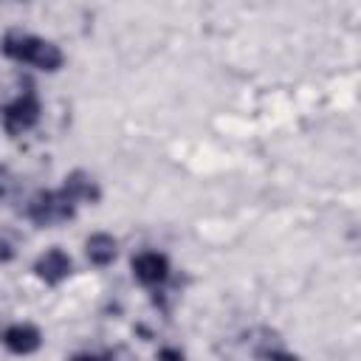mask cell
Segmentation results:
<instances>
[{
  "mask_svg": "<svg viewBox=\"0 0 361 361\" xmlns=\"http://www.w3.org/2000/svg\"><path fill=\"white\" fill-rule=\"evenodd\" d=\"M133 276L147 288H161L169 279V259L158 251H141L133 257Z\"/></svg>",
  "mask_w": 361,
  "mask_h": 361,
  "instance_id": "277c9868",
  "label": "cell"
},
{
  "mask_svg": "<svg viewBox=\"0 0 361 361\" xmlns=\"http://www.w3.org/2000/svg\"><path fill=\"white\" fill-rule=\"evenodd\" d=\"M76 212V203H71L62 192H51V189H39L31 200H28V220L39 228H51V226H59L65 220H71Z\"/></svg>",
  "mask_w": 361,
  "mask_h": 361,
  "instance_id": "7a4b0ae2",
  "label": "cell"
},
{
  "mask_svg": "<svg viewBox=\"0 0 361 361\" xmlns=\"http://www.w3.org/2000/svg\"><path fill=\"white\" fill-rule=\"evenodd\" d=\"M158 361H186V358H183L180 350H175V347H164V350L158 353Z\"/></svg>",
  "mask_w": 361,
  "mask_h": 361,
  "instance_id": "4fadbf2b",
  "label": "cell"
},
{
  "mask_svg": "<svg viewBox=\"0 0 361 361\" xmlns=\"http://www.w3.org/2000/svg\"><path fill=\"white\" fill-rule=\"evenodd\" d=\"M262 358H265V361H299L293 353H285V350H276V347H274V350H265Z\"/></svg>",
  "mask_w": 361,
  "mask_h": 361,
  "instance_id": "30bf717a",
  "label": "cell"
},
{
  "mask_svg": "<svg viewBox=\"0 0 361 361\" xmlns=\"http://www.w3.org/2000/svg\"><path fill=\"white\" fill-rule=\"evenodd\" d=\"M17 257V240L11 231L0 228V262H11Z\"/></svg>",
  "mask_w": 361,
  "mask_h": 361,
  "instance_id": "9c48e42d",
  "label": "cell"
},
{
  "mask_svg": "<svg viewBox=\"0 0 361 361\" xmlns=\"http://www.w3.org/2000/svg\"><path fill=\"white\" fill-rule=\"evenodd\" d=\"M68 361H104V355H96V353H76V355H71Z\"/></svg>",
  "mask_w": 361,
  "mask_h": 361,
  "instance_id": "5bb4252c",
  "label": "cell"
},
{
  "mask_svg": "<svg viewBox=\"0 0 361 361\" xmlns=\"http://www.w3.org/2000/svg\"><path fill=\"white\" fill-rule=\"evenodd\" d=\"M104 361H135V358L130 355V350H127V347H116V350L104 353Z\"/></svg>",
  "mask_w": 361,
  "mask_h": 361,
  "instance_id": "8fae6325",
  "label": "cell"
},
{
  "mask_svg": "<svg viewBox=\"0 0 361 361\" xmlns=\"http://www.w3.org/2000/svg\"><path fill=\"white\" fill-rule=\"evenodd\" d=\"M39 113H42V104L37 99L34 90H25L20 93L14 102L3 104L0 107V118H3V130L8 135H20L25 130H31L37 121H39Z\"/></svg>",
  "mask_w": 361,
  "mask_h": 361,
  "instance_id": "3957f363",
  "label": "cell"
},
{
  "mask_svg": "<svg viewBox=\"0 0 361 361\" xmlns=\"http://www.w3.org/2000/svg\"><path fill=\"white\" fill-rule=\"evenodd\" d=\"M0 51L14 62H28V65H34L39 71H48V73L59 71L62 62H65V54L56 42L25 34V31H8L0 42Z\"/></svg>",
  "mask_w": 361,
  "mask_h": 361,
  "instance_id": "6da1fadb",
  "label": "cell"
},
{
  "mask_svg": "<svg viewBox=\"0 0 361 361\" xmlns=\"http://www.w3.org/2000/svg\"><path fill=\"white\" fill-rule=\"evenodd\" d=\"M0 338H3L6 350L14 353V355H31V353H37L39 344H42L39 327H37V324H28V322H20V324L6 327Z\"/></svg>",
  "mask_w": 361,
  "mask_h": 361,
  "instance_id": "52a82bcc",
  "label": "cell"
},
{
  "mask_svg": "<svg viewBox=\"0 0 361 361\" xmlns=\"http://www.w3.org/2000/svg\"><path fill=\"white\" fill-rule=\"evenodd\" d=\"M8 189H11V172L0 164V200L8 195Z\"/></svg>",
  "mask_w": 361,
  "mask_h": 361,
  "instance_id": "7c38bea8",
  "label": "cell"
},
{
  "mask_svg": "<svg viewBox=\"0 0 361 361\" xmlns=\"http://www.w3.org/2000/svg\"><path fill=\"white\" fill-rule=\"evenodd\" d=\"M71 271H73V262H71V257H68L62 248H48V251L39 254L37 262H34V274H37L45 285H59V282H65V279L71 276Z\"/></svg>",
  "mask_w": 361,
  "mask_h": 361,
  "instance_id": "5b68a950",
  "label": "cell"
},
{
  "mask_svg": "<svg viewBox=\"0 0 361 361\" xmlns=\"http://www.w3.org/2000/svg\"><path fill=\"white\" fill-rule=\"evenodd\" d=\"M85 254H87V259H90L93 265L104 268V265H110V262L118 257V243H116L113 234L96 231V234H90V237L85 240Z\"/></svg>",
  "mask_w": 361,
  "mask_h": 361,
  "instance_id": "ba28073f",
  "label": "cell"
},
{
  "mask_svg": "<svg viewBox=\"0 0 361 361\" xmlns=\"http://www.w3.org/2000/svg\"><path fill=\"white\" fill-rule=\"evenodd\" d=\"M71 203H99L102 200V189L99 183L93 180V175H87L85 169H73L65 175L62 180V189H59Z\"/></svg>",
  "mask_w": 361,
  "mask_h": 361,
  "instance_id": "8992f818",
  "label": "cell"
}]
</instances>
